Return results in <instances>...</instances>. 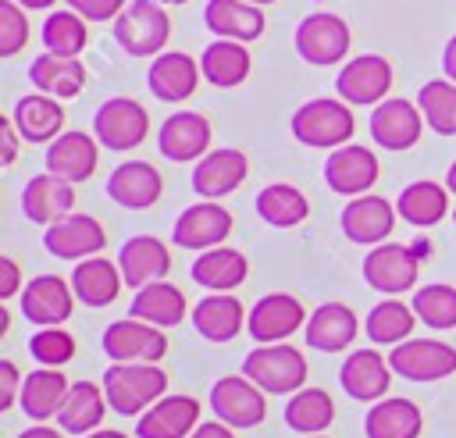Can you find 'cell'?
Segmentation results:
<instances>
[{"instance_id":"obj_34","label":"cell","mask_w":456,"mask_h":438,"mask_svg":"<svg viewBox=\"0 0 456 438\" xmlns=\"http://www.w3.org/2000/svg\"><path fill=\"white\" fill-rule=\"evenodd\" d=\"M125 278H121V267H114V260L107 256H89V260H78L75 271H71V292L78 303L86 306H107L118 299Z\"/></svg>"},{"instance_id":"obj_41","label":"cell","mask_w":456,"mask_h":438,"mask_svg":"<svg viewBox=\"0 0 456 438\" xmlns=\"http://www.w3.org/2000/svg\"><path fill=\"white\" fill-rule=\"evenodd\" d=\"M256 214H260L271 228H296V224L306 221L310 203H306V196H303L296 185H289V182H271V185H264V189L256 192Z\"/></svg>"},{"instance_id":"obj_16","label":"cell","mask_w":456,"mask_h":438,"mask_svg":"<svg viewBox=\"0 0 456 438\" xmlns=\"http://www.w3.org/2000/svg\"><path fill=\"white\" fill-rule=\"evenodd\" d=\"M232 231V214L217 203V199H200L192 207H185L175 221V231H171V242L182 246V249H214L228 239Z\"/></svg>"},{"instance_id":"obj_12","label":"cell","mask_w":456,"mask_h":438,"mask_svg":"<svg viewBox=\"0 0 456 438\" xmlns=\"http://www.w3.org/2000/svg\"><path fill=\"white\" fill-rule=\"evenodd\" d=\"M43 246L50 256L57 260H89V256H100V249L107 246V231L96 217L89 214H68L61 221H53L46 231H43Z\"/></svg>"},{"instance_id":"obj_14","label":"cell","mask_w":456,"mask_h":438,"mask_svg":"<svg viewBox=\"0 0 456 438\" xmlns=\"http://www.w3.org/2000/svg\"><path fill=\"white\" fill-rule=\"evenodd\" d=\"M417 267H420V260L413 256L410 246L381 242V246H370V253L363 256V281L370 288H378L381 296H399V292L413 288Z\"/></svg>"},{"instance_id":"obj_35","label":"cell","mask_w":456,"mask_h":438,"mask_svg":"<svg viewBox=\"0 0 456 438\" xmlns=\"http://www.w3.org/2000/svg\"><path fill=\"white\" fill-rule=\"evenodd\" d=\"M189 274H192L196 285H203V288H210V292H232V288H239V285L246 281L249 264H246V256H242L239 249L214 246V249H203V253L192 260Z\"/></svg>"},{"instance_id":"obj_45","label":"cell","mask_w":456,"mask_h":438,"mask_svg":"<svg viewBox=\"0 0 456 438\" xmlns=\"http://www.w3.org/2000/svg\"><path fill=\"white\" fill-rule=\"evenodd\" d=\"M43 46L46 53H57V57H78L86 50V18L75 14L71 7L53 11L43 21Z\"/></svg>"},{"instance_id":"obj_26","label":"cell","mask_w":456,"mask_h":438,"mask_svg":"<svg viewBox=\"0 0 456 438\" xmlns=\"http://www.w3.org/2000/svg\"><path fill=\"white\" fill-rule=\"evenodd\" d=\"M71 207H75V189L61 174L43 171V174L28 178L25 189H21V210H25V217L32 224H46L50 228L53 221L68 217Z\"/></svg>"},{"instance_id":"obj_33","label":"cell","mask_w":456,"mask_h":438,"mask_svg":"<svg viewBox=\"0 0 456 438\" xmlns=\"http://www.w3.org/2000/svg\"><path fill=\"white\" fill-rule=\"evenodd\" d=\"M103 413H107V395H103V385H93V381H71L68 388V399L57 413V424L64 434H93L100 431L103 424Z\"/></svg>"},{"instance_id":"obj_1","label":"cell","mask_w":456,"mask_h":438,"mask_svg":"<svg viewBox=\"0 0 456 438\" xmlns=\"http://www.w3.org/2000/svg\"><path fill=\"white\" fill-rule=\"evenodd\" d=\"M167 392V374L157 363H110L103 370L107 406L121 417H142Z\"/></svg>"},{"instance_id":"obj_7","label":"cell","mask_w":456,"mask_h":438,"mask_svg":"<svg viewBox=\"0 0 456 438\" xmlns=\"http://www.w3.org/2000/svg\"><path fill=\"white\" fill-rule=\"evenodd\" d=\"M210 410L228 427H256L267 417V399H264V388H256L246 374H228L214 381Z\"/></svg>"},{"instance_id":"obj_48","label":"cell","mask_w":456,"mask_h":438,"mask_svg":"<svg viewBox=\"0 0 456 438\" xmlns=\"http://www.w3.org/2000/svg\"><path fill=\"white\" fill-rule=\"evenodd\" d=\"M28 43L25 7L14 0H0V57H14Z\"/></svg>"},{"instance_id":"obj_49","label":"cell","mask_w":456,"mask_h":438,"mask_svg":"<svg viewBox=\"0 0 456 438\" xmlns=\"http://www.w3.org/2000/svg\"><path fill=\"white\" fill-rule=\"evenodd\" d=\"M68 7L86 21H110V18H121L125 0H68Z\"/></svg>"},{"instance_id":"obj_51","label":"cell","mask_w":456,"mask_h":438,"mask_svg":"<svg viewBox=\"0 0 456 438\" xmlns=\"http://www.w3.org/2000/svg\"><path fill=\"white\" fill-rule=\"evenodd\" d=\"M21 271L11 256H0V299H11V296H21Z\"/></svg>"},{"instance_id":"obj_31","label":"cell","mask_w":456,"mask_h":438,"mask_svg":"<svg viewBox=\"0 0 456 438\" xmlns=\"http://www.w3.org/2000/svg\"><path fill=\"white\" fill-rule=\"evenodd\" d=\"M306 345L317 353H342L356 338V313L346 303H321L306 317Z\"/></svg>"},{"instance_id":"obj_13","label":"cell","mask_w":456,"mask_h":438,"mask_svg":"<svg viewBox=\"0 0 456 438\" xmlns=\"http://www.w3.org/2000/svg\"><path fill=\"white\" fill-rule=\"evenodd\" d=\"M424 135V114L417 103L395 96V100H381L374 110H370V139L381 146V150H410L417 146Z\"/></svg>"},{"instance_id":"obj_63","label":"cell","mask_w":456,"mask_h":438,"mask_svg":"<svg viewBox=\"0 0 456 438\" xmlns=\"http://www.w3.org/2000/svg\"><path fill=\"white\" fill-rule=\"evenodd\" d=\"M452 221H456V214H452Z\"/></svg>"},{"instance_id":"obj_11","label":"cell","mask_w":456,"mask_h":438,"mask_svg":"<svg viewBox=\"0 0 456 438\" xmlns=\"http://www.w3.org/2000/svg\"><path fill=\"white\" fill-rule=\"evenodd\" d=\"M335 89L346 103H360V107H378L388 89H392V64L388 57L381 53H360L353 61L342 64L338 78H335Z\"/></svg>"},{"instance_id":"obj_58","label":"cell","mask_w":456,"mask_h":438,"mask_svg":"<svg viewBox=\"0 0 456 438\" xmlns=\"http://www.w3.org/2000/svg\"><path fill=\"white\" fill-rule=\"evenodd\" d=\"M445 189L449 192H456V160L449 164V171H445Z\"/></svg>"},{"instance_id":"obj_4","label":"cell","mask_w":456,"mask_h":438,"mask_svg":"<svg viewBox=\"0 0 456 438\" xmlns=\"http://www.w3.org/2000/svg\"><path fill=\"white\" fill-rule=\"evenodd\" d=\"M242 374L271 392V395H292L306 385V360L296 345L289 342H274V345H256L253 353H246L242 360Z\"/></svg>"},{"instance_id":"obj_36","label":"cell","mask_w":456,"mask_h":438,"mask_svg":"<svg viewBox=\"0 0 456 438\" xmlns=\"http://www.w3.org/2000/svg\"><path fill=\"white\" fill-rule=\"evenodd\" d=\"M128 317L146 320L153 328H175L185 317V296L167 278L153 281V285H142V288H135V299L128 303Z\"/></svg>"},{"instance_id":"obj_9","label":"cell","mask_w":456,"mask_h":438,"mask_svg":"<svg viewBox=\"0 0 456 438\" xmlns=\"http://www.w3.org/2000/svg\"><path fill=\"white\" fill-rule=\"evenodd\" d=\"M103 353L114 363H157L167 353V338H164L160 328H153L146 320H135V317H125V320L107 324Z\"/></svg>"},{"instance_id":"obj_55","label":"cell","mask_w":456,"mask_h":438,"mask_svg":"<svg viewBox=\"0 0 456 438\" xmlns=\"http://www.w3.org/2000/svg\"><path fill=\"white\" fill-rule=\"evenodd\" d=\"M18 438H64L57 427H46V424H36V427H25Z\"/></svg>"},{"instance_id":"obj_23","label":"cell","mask_w":456,"mask_h":438,"mask_svg":"<svg viewBox=\"0 0 456 438\" xmlns=\"http://www.w3.org/2000/svg\"><path fill=\"white\" fill-rule=\"evenodd\" d=\"M196 427H200V399L164 395L139 417L135 434L139 438H189Z\"/></svg>"},{"instance_id":"obj_5","label":"cell","mask_w":456,"mask_h":438,"mask_svg":"<svg viewBox=\"0 0 456 438\" xmlns=\"http://www.w3.org/2000/svg\"><path fill=\"white\" fill-rule=\"evenodd\" d=\"M146 132H150V114L132 96H110L93 114V135H96V142L107 146V150H114V153L135 150L146 139Z\"/></svg>"},{"instance_id":"obj_37","label":"cell","mask_w":456,"mask_h":438,"mask_svg":"<svg viewBox=\"0 0 456 438\" xmlns=\"http://www.w3.org/2000/svg\"><path fill=\"white\" fill-rule=\"evenodd\" d=\"M253 68V57L246 50V43H235V39H214L203 53H200V71L210 85L217 89H235L246 82Z\"/></svg>"},{"instance_id":"obj_54","label":"cell","mask_w":456,"mask_h":438,"mask_svg":"<svg viewBox=\"0 0 456 438\" xmlns=\"http://www.w3.org/2000/svg\"><path fill=\"white\" fill-rule=\"evenodd\" d=\"M442 71L449 82H456V36L445 43V53H442Z\"/></svg>"},{"instance_id":"obj_57","label":"cell","mask_w":456,"mask_h":438,"mask_svg":"<svg viewBox=\"0 0 456 438\" xmlns=\"http://www.w3.org/2000/svg\"><path fill=\"white\" fill-rule=\"evenodd\" d=\"M14 4H21L25 11H46V7H53L57 0H14Z\"/></svg>"},{"instance_id":"obj_3","label":"cell","mask_w":456,"mask_h":438,"mask_svg":"<svg viewBox=\"0 0 456 438\" xmlns=\"http://www.w3.org/2000/svg\"><path fill=\"white\" fill-rule=\"evenodd\" d=\"M114 39L128 57H160L171 39V18L160 0H132L114 18Z\"/></svg>"},{"instance_id":"obj_10","label":"cell","mask_w":456,"mask_h":438,"mask_svg":"<svg viewBox=\"0 0 456 438\" xmlns=\"http://www.w3.org/2000/svg\"><path fill=\"white\" fill-rule=\"evenodd\" d=\"M296 50L314 68L338 64L346 57V50H349V25L338 14H328V11L310 14L296 28Z\"/></svg>"},{"instance_id":"obj_22","label":"cell","mask_w":456,"mask_h":438,"mask_svg":"<svg viewBox=\"0 0 456 438\" xmlns=\"http://www.w3.org/2000/svg\"><path fill=\"white\" fill-rule=\"evenodd\" d=\"M118 267H121L125 285L142 288V285L164 281L171 274V253L157 235H132L118 249Z\"/></svg>"},{"instance_id":"obj_42","label":"cell","mask_w":456,"mask_h":438,"mask_svg":"<svg viewBox=\"0 0 456 438\" xmlns=\"http://www.w3.org/2000/svg\"><path fill=\"white\" fill-rule=\"evenodd\" d=\"M331 420H335V402H331V395L324 388H299L285 402V424L292 431H299L303 438L328 431Z\"/></svg>"},{"instance_id":"obj_2","label":"cell","mask_w":456,"mask_h":438,"mask_svg":"<svg viewBox=\"0 0 456 438\" xmlns=\"http://www.w3.org/2000/svg\"><path fill=\"white\" fill-rule=\"evenodd\" d=\"M289 125H292V135L314 150H338L353 139V128H356L349 103L328 100V96H317V100H306L303 107H296Z\"/></svg>"},{"instance_id":"obj_29","label":"cell","mask_w":456,"mask_h":438,"mask_svg":"<svg viewBox=\"0 0 456 438\" xmlns=\"http://www.w3.org/2000/svg\"><path fill=\"white\" fill-rule=\"evenodd\" d=\"M246 310L232 292H210L192 306V328L200 331V338L207 342H232L242 324H246Z\"/></svg>"},{"instance_id":"obj_17","label":"cell","mask_w":456,"mask_h":438,"mask_svg":"<svg viewBox=\"0 0 456 438\" xmlns=\"http://www.w3.org/2000/svg\"><path fill=\"white\" fill-rule=\"evenodd\" d=\"M71 306H75L71 281L57 274L28 278V285L21 288V313L36 328H61L71 317Z\"/></svg>"},{"instance_id":"obj_30","label":"cell","mask_w":456,"mask_h":438,"mask_svg":"<svg viewBox=\"0 0 456 438\" xmlns=\"http://www.w3.org/2000/svg\"><path fill=\"white\" fill-rule=\"evenodd\" d=\"M68 388L71 381L64 377L61 367H39V370H28L25 381H21V395H18V406L25 410V417L32 420H50L61 413L64 399H68Z\"/></svg>"},{"instance_id":"obj_47","label":"cell","mask_w":456,"mask_h":438,"mask_svg":"<svg viewBox=\"0 0 456 438\" xmlns=\"http://www.w3.org/2000/svg\"><path fill=\"white\" fill-rule=\"evenodd\" d=\"M28 353L39 367H64L75 356V338L61 328H39L28 338Z\"/></svg>"},{"instance_id":"obj_61","label":"cell","mask_w":456,"mask_h":438,"mask_svg":"<svg viewBox=\"0 0 456 438\" xmlns=\"http://www.w3.org/2000/svg\"><path fill=\"white\" fill-rule=\"evenodd\" d=\"M160 4H171V7H178V4H189V0H160Z\"/></svg>"},{"instance_id":"obj_56","label":"cell","mask_w":456,"mask_h":438,"mask_svg":"<svg viewBox=\"0 0 456 438\" xmlns=\"http://www.w3.org/2000/svg\"><path fill=\"white\" fill-rule=\"evenodd\" d=\"M410 249H413V256H417V260H428V256H431V242H428V239H413V242H410Z\"/></svg>"},{"instance_id":"obj_28","label":"cell","mask_w":456,"mask_h":438,"mask_svg":"<svg viewBox=\"0 0 456 438\" xmlns=\"http://www.w3.org/2000/svg\"><path fill=\"white\" fill-rule=\"evenodd\" d=\"M203 25L217 39H235V43H253L264 36V11L246 0H207L203 7Z\"/></svg>"},{"instance_id":"obj_39","label":"cell","mask_w":456,"mask_h":438,"mask_svg":"<svg viewBox=\"0 0 456 438\" xmlns=\"http://www.w3.org/2000/svg\"><path fill=\"white\" fill-rule=\"evenodd\" d=\"M367 438H417L424 431V413L413 399H381L363 420Z\"/></svg>"},{"instance_id":"obj_6","label":"cell","mask_w":456,"mask_h":438,"mask_svg":"<svg viewBox=\"0 0 456 438\" xmlns=\"http://www.w3.org/2000/svg\"><path fill=\"white\" fill-rule=\"evenodd\" d=\"M392 374L406 381H442L456 374V345L438 338H406L388 353Z\"/></svg>"},{"instance_id":"obj_25","label":"cell","mask_w":456,"mask_h":438,"mask_svg":"<svg viewBox=\"0 0 456 438\" xmlns=\"http://www.w3.org/2000/svg\"><path fill=\"white\" fill-rule=\"evenodd\" d=\"M200 64L196 57L182 53V50H164L160 57H153L150 64V75H146V85L157 100L164 103H182L196 93V82H200Z\"/></svg>"},{"instance_id":"obj_20","label":"cell","mask_w":456,"mask_h":438,"mask_svg":"<svg viewBox=\"0 0 456 438\" xmlns=\"http://www.w3.org/2000/svg\"><path fill=\"white\" fill-rule=\"evenodd\" d=\"M338 385L356 402H381L392 385V363L378 349H356L342 360Z\"/></svg>"},{"instance_id":"obj_38","label":"cell","mask_w":456,"mask_h":438,"mask_svg":"<svg viewBox=\"0 0 456 438\" xmlns=\"http://www.w3.org/2000/svg\"><path fill=\"white\" fill-rule=\"evenodd\" d=\"M28 78L39 93L53 96V100H71L82 93L86 85V68L78 57H57V53H39L28 64Z\"/></svg>"},{"instance_id":"obj_59","label":"cell","mask_w":456,"mask_h":438,"mask_svg":"<svg viewBox=\"0 0 456 438\" xmlns=\"http://www.w3.org/2000/svg\"><path fill=\"white\" fill-rule=\"evenodd\" d=\"M86 438H128V434H121V431H107V427H100V431H93V434H86Z\"/></svg>"},{"instance_id":"obj_8","label":"cell","mask_w":456,"mask_h":438,"mask_svg":"<svg viewBox=\"0 0 456 438\" xmlns=\"http://www.w3.org/2000/svg\"><path fill=\"white\" fill-rule=\"evenodd\" d=\"M246 328L253 335L256 345H274V342H289L292 331L306 328V310L296 296L289 292H267L253 303Z\"/></svg>"},{"instance_id":"obj_40","label":"cell","mask_w":456,"mask_h":438,"mask_svg":"<svg viewBox=\"0 0 456 438\" xmlns=\"http://www.w3.org/2000/svg\"><path fill=\"white\" fill-rule=\"evenodd\" d=\"M395 210L403 221L417 224V228H431L438 224L445 214H449V189L431 182V178H420V182H410L399 199H395Z\"/></svg>"},{"instance_id":"obj_15","label":"cell","mask_w":456,"mask_h":438,"mask_svg":"<svg viewBox=\"0 0 456 438\" xmlns=\"http://www.w3.org/2000/svg\"><path fill=\"white\" fill-rule=\"evenodd\" d=\"M378 174H381L378 157L367 146H356V142H346V146L331 150L328 160H324V182L338 196H363V192H370Z\"/></svg>"},{"instance_id":"obj_19","label":"cell","mask_w":456,"mask_h":438,"mask_svg":"<svg viewBox=\"0 0 456 438\" xmlns=\"http://www.w3.org/2000/svg\"><path fill=\"white\" fill-rule=\"evenodd\" d=\"M395 214L399 210L385 196H374V192L353 196L342 210V235L360 246H381L395 228Z\"/></svg>"},{"instance_id":"obj_32","label":"cell","mask_w":456,"mask_h":438,"mask_svg":"<svg viewBox=\"0 0 456 438\" xmlns=\"http://www.w3.org/2000/svg\"><path fill=\"white\" fill-rule=\"evenodd\" d=\"M18 135L25 142H53L61 135V125H64V107L46 96V93H28L14 103V114H11Z\"/></svg>"},{"instance_id":"obj_18","label":"cell","mask_w":456,"mask_h":438,"mask_svg":"<svg viewBox=\"0 0 456 438\" xmlns=\"http://www.w3.org/2000/svg\"><path fill=\"white\" fill-rule=\"evenodd\" d=\"M157 150L175 164L203 160L210 153V121L200 110H175L157 132Z\"/></svg>"},{"instance_id":"obj_44","label":"cell","mask_w":456,"mask_h":438,"mask_svg":"<svg viewBox=\"0 0 456 438\" xmlns=\"http://www.w3.org/2000/svg\"><path fill=\"white\" fill-rule=\"evenodd\" d=\"M417 107L424 114V125L438 135H456V82L431 78L417 93Z\"/></svg>"},{"instance_id":"obj_46","label":"cell","mask_w":456,"mask_h":438,"mask_svg":"<svg viewBox=\"0 0 456 438\" xmlns=\"http://www.w3.org/2000/svg\"><path fill=\"white\" fill-rule=\"evenodd\" d=\"M413 313L420 324L435 328V331H445V328H456V288L445 285V281H435V285H424L413 292Z\"/></svg>"},{"instance_id":"obj_60","label":"cell","mask_w":456,"mask_h":438,"mask_svg":"<svg viewBox=\"0 0 456 438\" xmlns=\"http://www.w3.org/2000/svg\"><path fill=\"white\" fill-rule=\"evenodd\" d=\"M246 4H256V7H267V4H274V0H246Z\"/></svg>"},{"instance_id":"obj_27","label":"cell","mask_w":456,"mask_h":438,"mask_svg":"<svg viewBox=\"0 0 456 438\" xmlns=\"http://www.w3.org/2000/svg\"><path fill=\"white\" fill-rule=\"evenodd\" d=\"M100 160V142L89 132H61L50 146H46V171L61 174L64 182H86L96 171Z\"/></svg>"},{"instance_id":"obj_53","label":"cell","mask_w":456,"mask_h":438,"mask_svg":"<svg viewBox=\"0 0 456 438\" xmlns=\"http://www.w3.org/2000/svg\"><path fill=\"white\" fill-rule=\"evenodd\" d=\"M189 438H235V434H232L228 424H221V420H207V424H200Z\"/></svg>"},{"instance_id":"obj_52","label":"cell","mask_w":456,"mask_h":438,"mask_svg":"<svg viewBox=\"0 0 456 438\" xmlns=\"http://www.w3.org/2000/svg\"><path fill=\"white\" fill-rule=\"evenodd\" d=\"M18 157V128L11 118H0V164H14Z\"/></svg>"},{"instance_id":"obj_50","label":"cell","mask_w":456,"mask_h":438,"mask_svg":"<svg viewBox=\"0 0 456 438\" xmlns=\"http://www.w3.org/2000/svg\"><path fill=\"white\" fill-rule=\"evenodd\" d=\"M21 370L14 367V360H0V410H11L21 395Z\"/></svg>"},{"instance_id":"obj_43","label":"cell","mask_w":456,"mask_h":438,"mask_svg":"<svg viewBox=\"0 0 456 438\" xmlns=\"http://www.w3.org/2000/svg\"><path fill=\"white\" fill-rule=\"evenodd\" d=\"M363 324H367V338L370 342H378V345H399V342L410 338V331L417 324V313H413V306L399 303L395 296H385L381 303L370 306V313H367Z\"/></svg>"},{"instance_id":"obj_21","label":"cell","mask_w":456,"mask_h":438,"mask_svg":"<svg viewBox=\"0 0 456 438\" xmlns=\"http://www.w3.org/2000/svg\"><path fill=\"white\" fill-rule=\"evenodd\" d=\"M160 192H164V178L146 160H125L107 178V196L125 210H146L160 199Z\"/></svg>"},{"instance_id":"obj_62","label":"cell","mask_w":456,"mask_h":438,"mask_svg":"<svg viewBox=\"0 0 456 438\" xmlns=\"http://www.w3.org/2000/svg\"><path fill=\"white\" fill-rule=\"evenodd\" d=\"M306 438H324V434H306Z\"/></svg>"},{"instance_id":"obj_24","label":"cell","mask_w":456,"mask_h":438,"mask_svg":"<svg viewBox=\"0 0 456 438\" xmlns=\"http://www.w3.org/2000/svg\"><path fill=\"white\" fill-rule=\"evenodd\" d=\"M249 174V160L242 150H210L203 160H196L192 167V189L203 199H221L228 192H235Z\"/></svg>"}]
</instances>
